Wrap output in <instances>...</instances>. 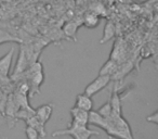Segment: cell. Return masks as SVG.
Segmentation results:
<instances>
[{"label":"cell","mask_w":158,"mask_h":139,"mask_svg":"<svg viewBox=\"0 0 158 139\" xmlns=\"http://www.w3.org/2000/svg\"><path fill=\"white\" fill-rule=\"evenodd\" d=\"M13 82L25 80L29 86V97H35L40 93V88L44 83V71L41 62L36 61L31 63L23 73L16 76H10Z\"/></svg>","instance_id":"obj_1"},{"label":"cell","mask_w":158,"mask_h":139,"mask_svg":"<svg viewBox=\"0 0 158 139\" xmlns=\"http://www.w3.org/2000/svg\"><path fill=\"white\" fill-rule=\"evenodd\" d=\"M103 130L110 137L115 139H134L131 127L123 115L106 119V124Z\"/></svg>","instance_id":"obj_2"},{"label":"cell","mask_w":158,"mask_h":139,"mask_svg":"<svg viewBox=\"0 0 158 139\" xmlns=\"http://www.w3.org/2000/svg\"><path fill=\"white\" fill-rule=\"evenodd\" d=\"M100 132L98 130L90 129L88 125H72L65 129L55 130L52 132V137L60 136H70L73 139H90L92 136H99Z\"/></svg>","instance_id":"obj_3"},{"label":"cell","mask_w":158,"mask_h":139,"mask_svg":"<svg viewBox=\"0 0 158 139\" xmlns=\"http://www.w3.org/2000/svg\"><path fill=\"white\" fill-rule=\"evenodd\" d=\"M112 78L110 76H107V75H98L97 78L92 80L91 83H89L88 85L86 86L85 88V93L87 96L92 98L94 95L99 93L100 91L103 90L105 87L108 86V84L110 83Z\"/></svg>","instance_id":"obj_4"},{"label":"cell","mask_w":158,"mask_h":139,"mask_svg":"<svg viewBox=\"0 0 158 139\" xmlns=\"http://www.w3.org/2000/svg\"><path fill=\"white\" fill-rule=\"evenodd\" d=\"M19 106L16 104L15 100H14V96L13 93H10L7 96V101H6V106H5V113H3V117H6L9 123V127L12 128L14 127L16 123L15 119V115L19 111Z\"/></svg>","instance_id":"obj_5"},{"label":"cell","mask_w":158,"mask_h":139,"mask_svg":"<svg viewBox=\"0 0 158 139\" xmlns=\"http://www.w3.org/2000/svg\"><path fill=\"white\" fill-rule=\"evenodd\" d=\"M110 108H112V116H120L123 115V104H121V98L119 95L118 88L114 86L112 90L110 99Z\"/></svg>","instance_id":"obj_6"},{"label":"cell","mask_w":158,"mask_h":139,"mask_svg":"<svg viewBox=\"0 0 158 139\" xmlns=\"http://www.w3.org/2000/svg\"><path fill=\"white\" fill-rule=\"evenodd\" d=\"M70 116H72V125H88L89 119V112L80 109L74 108L70 109Z\"/></svg>","instance_id":"obj_7"},{"label":"cell","mask_w":158,"mask_h":139,"mask_svg":"<svg viewBox=\"0 0 158 139\" xmlns=\"http://www.w3.org/2000/svg\"><path fill=\"white\" fill-rule=\"evenodd\" d=\"M53 110H54V106H52V103L42 104V106H38L37 109H35V115L44 124H47L52 116Z\"/></svg>","instance_id":"obj_8"},{"label":"cell","mask_w":158,"mask_h":139,"mask_svg":"<svg viewBox=\"0 0 158 139\" xmlns=\"http://www.w3.org/2000/svg\"><path fill=\"white\" fill-rule=\"evenodd\" d=\"M75 106L80 109V110L90 112V111L93 110V100L92 98L87 96L86 93H79L76 97Z\"/></svg>","instance_id":"obj_9"},{"label":"cell","mask_w":158,"mask_h":139,"mask_svg":"<svg viewBox=\"0 0 158 139\" xmlns=\"http://www.w3.org/2000/svg\"><path fill=\"white\" fill-rule=\"evenodd\" d=\"M13 54L14 48H11L7 54L3 55L2 58H0V76H9Z\"/></svg>","instance_id":"obj_10"},{"label":"cell","mask_w":158,"mask_h":139,"mask_svg":"<svg viewBox=\"0 0 158 139\" xmlns=\"http://www.w3.org/2000/svg\"><path fill=\"white\" fill-rule=\"evenodd\" d=\"M24 122H25V124H26V126H31V127H33L34 129H36L38 132H39L40 138H44V137L47 136L46 124L42 123V122L40 121V119H38L35 114L31 115V117H28V119Z\"/></svg>","instance_id":"obj_11"},{"label":"cell","mask_w":158,"mask_h":139,"mask_svg":"<svg viewBox=\"0 0 158 139\" xmlns=\"http://www.w3.org/2000/svg\"><path fill=\"white\" fill-rule=\"evenodd\" d=\"M82 25L80 22H76V21H68L64 24L63 26V33L67 38H70L73 40H76V34L78 28Z\"/></svg>","instance_id":"obj_12"},{"label":"cell","mask_w":158,"mask_h":139,"mask_svg":"<svg viewBox=\"0 0 158 139\" xmlns=\"http://www.w3.org/2000/svg\"><path fill=\"white\" fill-rule=\"evenodd\" d=\"M100 24V15L93 11H88L82 16V25L88 28H95Z\"/></svg>","instance_id":"obj_13"},{"label":"cell","mask_w":158,"mask_h":139,"mask_svg":"<svg viewBox=\"0 0 158 139\" xmlns=\"http://www.w3.org/2000/svg\"><path fill=\"white\" fill-rule=\"evenodd\" d=\"M118 65H119L118 62L110 58L101 67V70H100V72H99V75H107V76H110V78H112V76L116 73Z\"/></svg>","instance_id":"obj_14"},{"label":"cell","mask_w":158,"mask_h":139,"mask_svg":"<svg viewBox=\"0 0 158 139\" xmlns=\"http://www.w3.org/2000/svg\"><path fill=\"white\" fill-rule=\"evenodd\" d=\"M115 36V26L110 21H108L107 23L104 26V31H103V37L100 40V44H104V42L110 40L113 37Z\"/></svg>","instance_id":"obj_15"},{"label":"cell","mask_w":158,"mask_h":139,"mask_svg":"<svg viewBox=\"0 0 158 139\" xmlns=\"http://www.w3.org/2000/svg\"><path fill=\"white\" fill-rule=\"evenodd\" d=\"M97 112L99 113L101 116H103L104 119H108V117L112 116V108H110V100H108L106 103H104L99 110H97Z\"/></svg>","instance_id":"obj_16"},{"label":"cell","mask_w":158,"mask_h":139,"mask_svg":"<svg viewBox=\"0 0 158 139\" xmlns=\"http://www.w3.org/2000/svg\"><path fill=\"white\" fill-rule=\"evenodd\" d=\"M25 135H26L27 139H40V135L39 132L36 129H34L31 126H26L25 128Z\"/></svg>","instance_id":"obj_17"},{"label":"cell","mask_w":158,"mask_h":139,"mask_svg":"<svg viewBox=\"0 0 158 139\" xmlns=\"http://www.w3.org/2000/svg\"><path fill=\"white\" fill-rule=\"evenodd\" d=\"M146 121L148 123H153L155 125H158V111H155L154 113H152L151 115L146 117Z\"/></svg>","instance_id":"obj_18"},{"label":"cell","mask_w":158,"mask_h":139,"mask_svg":"<svg viewBox=\"0 0 158 139\" xmlns=\"http://www.w3.org/2000/svg\"><path fill=\"white\" fill-rule=\"evenodd\" d=\"M0 139H1V138H0ZM5 139H8V138H5Z\"/></svg>","instance_id":"obj_19"}]
</instances>
